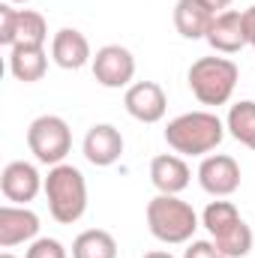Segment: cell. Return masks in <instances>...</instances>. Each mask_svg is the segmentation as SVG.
Listing matches in <instances>:
<instances>
[{
  "mask_svg": "<svg viewBox=\"0 0 255 258\" xmlns=\"http://www.w3.org/2000/svg\"><path fill=\"white\" fill-rule=\"evenodd\" d=\"M225 138V123L213 111H186L165 126V141L180 156H207Z\"/></svg>",
  "mask_w": 255,
  "mask_h": 258,
  "instance_id": "1",
  "label": "cell"
},
{
  "mask_svg": "<svg viewBox=\"0 0 255 258\" xmlns=\"http://www.w3.org/2000/svg\"><path fill=\"white\" fill-rule=\"evenodd\" d=\"M42 192L48 198V213L60 225L78 222L84 216V210H87V180L69 162H60V165H51L48 168V177H45Z\"/></svg>",
  "mask_w": 255,
  "mask_h": 258,
  "instance_id": "2",
  "label": "cell"
},
{
  "mask_svg": "<svg viewBox=\"0 0 255 258\" xmlns=\"http://www.w3.org/2000/svg\"><path fill=\"white\" fill-rule=\"evenodd\" d=\"M201 225L225 258H246L252 249V228L231 201H210L201 213Z\"/></svg>",
  "mask_w": 255,
  "mask_h": 258,
  "instance_id": "3",
  "label": "cell"
},
{
  "mask_svg": "<svg viewBox=\"0 0 255 258\" xmlns=\"http://www.w3.org/2000/svg\"><path fill=\"white\" fill-rule=\"evenodd\" d=\"M147 228L159 243H189L198 228V213L177 195H156L147 201Z\"/></svg>",
  "mask_w": 255,
  "mask_h": 258,
  "instance_id": "4",
  "label": "cell"
},
{
  "mask_svg": "<svg viewBox=\"0 0 255 258\" xmlns=\"http://www.w3.org/2000/svg\"><path fill=\"white\" fill-rule=\"evenodd\" d=\"M240 69L228 57H198L186 72L192 96L201 105H225L237 87Z\"/></svg>",
  "mask_w": 255,
  "mask_h": 258,
  "instance_id": "5",
  "label": "cell"
},
{
  "mask_svg": "<svg viewBox=\"0 0 255 258\" xmlns=\"http://www.w3.org/2000/svg\"><path fill=\"white\" fill-rule=\"evenodd\" d=\"M27 147L42 165H60L72 150V129L57 114H42L27 126Z\"/></svg>",
  "mask_w": 255,
  "mask_h": 258,
  "instance_id": "6",
  "label": "cell"
},
{
  "mask_svg": "<svg viewBox=\"0 0 255 258\" xmlns=\"http://www.w3.org/2000/svg\"><path fill=\"white\" fill-rule=\"evenodd\" d=\"M48 39V24L39 12L33 9H15L12 3H0V42L6 48L15 45H36L45 48Z\"/></svg>",
  "mask_w": 255,
  "mask_h": 258,
  "instance_id": "7",
  "label": "cell"
},
{
  "mask_svg": "<svg viewBox=\"0 0 255 258\" xmlns=\"http://www.w3.org/2000/svg\"><path fill=\"white\" fill-rule=\"evenodd\" d=\"M198 183L213 198H228L240 189V165L228 153H210L198 165Z\"/></svg>",
  "mask_w": 255,
  "mask_h": 258,
  "instance_id": "8",
  "label": "cell"
},
{
  "mask_svg": "<svg viewBox=\"0 0 255 258\" xmlns=\"http://www.w3.org/2000/svg\"><path fill=\"white\" fill-rule=\"evenodd\" d=\"M93 78L108 87V90H120L129 87L135 78V57L123 45H102L93 54Z\"/></svg>",
  "mask_w": 255,
  "mask_h": 258,
  "instance_id": "9",
  "label": "cell"
},
{
  "mask_svg": "<svg viewBox=\"0 0 255 258\" xmlns=\"http://www.w3.org/2000/svg\"><path fill=\"white\" fill-rule=\"evenodd\" d=\"M123 105L138 123H159L168 111V96L156 81H135L123 93Z\"/></svg>",
  "mask_w": 255,
  "mask_h": 258,
  "instance_id": "10",
  "label": "cell"
},
{
  "mask_svg": "<svg viewBox=\"0 0 255 258\" xmlns=\"http://www.w3.org/2000/svg\"><path fill=\"white\" fill-rule=\"evenodd\" d=\"M42 186H45L42 174L36 171V165H30L24 159L9 162L3 168V174H0V192H3L6 201H12V204H24L27 207V201H33Z\"/></svg>",
  "mask_w": 255,
  "mask_h": 258,
  "instance_id": "11",
  "label": "cell"
},
{
  "mask_svg": "<svg viewBox=\"0 0 255 258\" xmlns=\"http://www.w3.org/2000/svg\"><path fill=\"white\" fill-rule=\"evenodd\" d=\"M81 150H84V159H87L90 165L108 168V165H114V162L120 159V153H123V135H120V129L111 126V123H96V126L87 129Z\"/></svg>",
  "mask_w": 255,
  "mask_h": 258,
  "instance_id": "12",
  "label": "cell"
},
{
  "mask_svg": "<svg viewBox=\"0 0 255 258\" xmlns=\"http://www.w3.org/2000/svg\"><path fill=\"white\" fill-rule=\"evenodd\" d=\"M39 234V216L24 204H3L0 207V246L12 249L18 243L36 240Z\"/></svg>",
  "mask_w": 255,
  "mask_h": 258,
  "instance_id": "13",
  "label": "cell"
},
{
  "mask_svg": "<svg viewBox=\"0 0 255 258\" xmlns=\"http://www.w3.org/2000/svg\"><path fill=\"white\" fill-rule=\"evenodd\" d=\"M207 45L216 54H237L246 45V33H243V12L237 9H225L213 18L210 30H207Z\"/></svg>",
  "mask_w": 255,
  "mask_h": 258,
  "instance_id": "14",
  "label": "cell"
},
{
  "mask_svg": "<svg viewBox=\"0 0 255 258\" xmlns=\"http://www.w3.org/2000/svg\"><path fill=\"white\" fill-rule=\"evenodd\" d=\"M189 177H192L189 165L177 153H159L150 162V183L162 195H180L189 186Z\"/></svg>",
  "mask_w": 255,
  "mask_h": 258,
  "instance_id": "15",
  "label": "cell"
},
{
  "mask_svg": "<svg viewBox=\"0 0 255 258\" xmlns=\"http://www.w3.org/2000/svg\"><path fill=\"white\" fill-rule=\"evenodd\" d=\"M51 60L60 66V69H81V66L93 63L87 36L81 30H75V27L57 30L54 39H51Z\"/></svg>",
  "mask_w": 255,
  "mask_h": 258,
  "instance_id": "16",
  "label": "cell"
},
{
  "mask_svg": "<svg viewBox=\"0 0 255 258\" xmlns=\"http://www.w3.org/2000/svg\"><path fill=\"white\" fill-rule=\"evenodd\" d=\"M216 12L201 0H177L174 3V27L183 39H204Z\"/></svg>",
  "mask_w": 255,
  "mask_h": 258,
  "instance_id": "17",
  "label": "cell"
},
{
  "mask_svg": "<svg viewBox=\"0 0 255 258\" xmlns=\"http://www.w3.org/2000/svg\"><path fill=\"white\" fill-rule=\"evenodd\" d=\"M48 69V54L45 48H36V45H15L9 48V72L24 81V84H33L45 75Z\"/></svg>",
  "mask_w": 255,
  "mask_h": 258,
  "instance_id": "18",
  "label": "cell"
},
{
  "mask_svg": "<svg viewBox=\"0 0 255 258\" xmlns=\"http://www.w3.org/2000/svg\"><path fill=\"white\" fill-rule=\"evenodd\" d=\"M72 258H117V240L102 228H87L72 240Z\"/></svg>",
  "mask_w": 255,
  "mask_h": 258,
  "instance_id": "19",
  "label": "cell"
},
{
  "mask_svg": "<svg viewBox=\"0 0 255 258\" xmlns=\"http://www.w3.org/2000/svg\"><path fill=\"white\" fill-rule=\"evenodd\" d=\"M225 129H228L243 147L255 150V102L252 99H240V102L231 105V111H228V117H225Z\"/></svg>",
  "mask_w": 255,
  "mask_h": 258,
  "instance_id": "20",
  "label": "cell"
},
{
  "mask_svg": "<svg viewBox=\"0 0 255 258\" xmlns=\"http://www.w3.org/2000/svg\"><path fill=\"white\" fill-rule=\"evenodd\" d=\"M24 258H69V255H66L60 240H54V237H36V240H30Z\"/></svg>",
  "mask_w": 255,
  "mask_h": 258,
  "instance_id": "21",
  "label": "cell"
},
{
  "mask_svg": "<svg viewBox=\"0 0 255 258\" xmlns=\"http://www.w3.org/2000/svg\"><path fill=\"white\" fill-rule=\"evenodd\" d=\"M183 258H225V255L216 249L213 240H192L186 246V252H183Z\"/></svg>",
  "mask_w": 255,
  "mask_h": 258,
  "instance_id": "22",
  "label": "cell"
},
{
  "mask_svg": "<svg viewBox=\"0 0 255 258\" xmlns=\"http://www.w3.org/2000/svg\"><path fill=\"white\" fill-rule=\"evenodd\" d=\"M243 33H246V45L255 48V6L243 12Z\"/></svg>",
  "mask_w": 255,
  "mask_h": 258,
  "instance_id": "23",
  "label": "cell"
},
{
  "mask_svg": "<svg viewBox=\"0 0 255 258\" xmlns=\"http://www.w3.org/2000/svg\"><path fill=\"white\" fill-rule=\"evenodd\" d=\"M201 3H204V6H210L216 15H219V12H225V9L231 6V0H201Z\"/></svg>",
  "mask_w": 255,
  "mask_h": 258,
  "instance_id": "24",
  "label": "cell"
},
{
  "mask_svg": "<svg viewBox=\"0 0 255 258\" xmlns=\"http://www.w3.org/2000/svg\"><path fill=\"white\" fill-rule=\"evenodd\" d=\"M144 258H174V255L165 252V249H153V252H144Z\"/></svg>",
  "mask_w": 255,
  "mask_h": 258,
  "instance_id": "25",
  "label": "cell"
},
{
  "mask_svg": "<svg viewBox=\"0 0 255 258\" xmlns=\"http://www.w3.org/2000/svg\"><path fill=\"white\" fill-rule=\"evenodd\" d=\"M6 3H30V0H6Z\"/></svg>",
  "mask_w": 255,
  "mask_h": 258,
  "instance_id": "26",
  "label": "cell"
},
{
  "mask_svg": "<svg viewBox=\"0 0 255 258\" xmlns=\"http://www.w3.org/2000/svg\"><path fill=\"white\" fill-rule=\"evenodd\" d=\"M0 258H15V255H12V252H3V255H0Z\"/></svg>",
  "mask_w": 255,
  "mask_h": 258,
  "instance_id": "27",
  "label": "cell"
}]
</instances>
